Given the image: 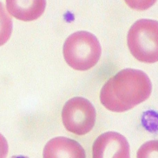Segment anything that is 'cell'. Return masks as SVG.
<instances>
[{"mask_svg":"<svg viewBox=\"0 0 158 158\" xmlns=\"http://www.w3.org/2000/svg\"><path fill=\"white\" fill-rule=\"evenodd\" d=\"M152 88L151 81L144 72L127 69L117 73L104 85L100 101L109 110L124 112L147 100Z\"/></svg>","mask_w":158,"mask_h":158,"instance_id":"cell-1","label":"cell"},{"mask_svg":"<svg viewBox=\"0 0 158 158\" xmlns=\"http://www.w3.org/2000/svg\"><path fill=\"white\" fill-rule=\"evenodd\" d=\"M101 53V46L96 37L87 31L75 32L64 44L65 60L76 70L84 71L93 67L98 62Z\"/></svg>","mask_w":158,"mask_h":158,"instance_id":"cell-2","label":"cell"},{"mask_svg":"<svg viewBox=\"0 0 158 158\" xmlns=\"http://www.w3.org/2000/svg\"><path fill=\"white\" fill-rule=\"evenodd\" d=\"M127 42L131 53L140 62L158 61V21L149 19L137 20L128 32Z\"/></svg>","mask_w":158,"mask_h":158,"instance_id":"cell-3","label":"cell"},{"mask_svg":"<svg viewBox=\"0 0 158 158\" xmlns=\"http://www.w3.org/2000/svg\"><path fill=\"white\" fill-rule=\"evenodd\" d=\"M96 116L93 105L82 97L69 99L62 111V119L66 129L77 135H84L92 130L95 123Z\"/></svg>","mask_w":158,"mask_h":158,"instance_id":"cell-4","label":"cell"},{"mask_svg":"<svg viewBox=\"0 0 158 158\" xmlns=\"http://www.w3.org/2000/svg\"><path fill=\"white\" fill-rule=\"evenodd\" d=\"M93 158H130L129 143L125 137L118 133H105L94 143Z\"/></svg>","mask_w":158,"mask_h":158,"instance_id":"cell-5","label":"cell"},{"mask_svg":"<svg viewBox=\"0 0 158 158\" xmlns=\"http://www.w3.org/2000/svg\"><path fill=\"white\" fill-rule=\"evenodd\" d=\"M44 158H85L82 147L77 141L65 137L53 138L43 151Z\"/></svg>","mask_w":158,"mask_h":158,"instance_id":"cell-6","label":"cell"},{"mask_svg":"<svg viewBox=\"0 0 158 158\" xmlns=\"http://www.w3.org/2000/svg\"><path fill=\"white\" fill-rule=\"evenodd\" d=\"M45 1H6V7L10 15L19 20L31 21L40 17L44 11Z\"/></svg>","mask_w":158,"mask_h":158,"instance_id":"cell-7","label":"cell"},{"mask_svg":"<svg viewBox=\"0 0 158 158\" xmlns=\"http://www.w3.org/2000/svg\"><path fill=\"white\" fill-rule=\"evenodd\" d=\"M13 21L3 5L0 2V46L4 44L11 37Z\"/></svg>","mask_w":158,"mask_h":158,"instance_id":"cell-8","label":"cell"},{"mask_svg":"<svg viewBox=\"0 0 158 158\" xmlns=\"http://www.w3.org/2000/svg\"><path fill=\"white\" fill-rule=\"evenodd\" d=\"M137 158H158V140H152L141 146Z\"/></svg>","mask_w":158,"mask_h":158,"instance_id":"cell-9","label":"cell"},{"mask_svg":"<svg viewBox=\"0 0 158 158\" xmlns=\"http://www.w3.org/2000/svg\"><path fill=\"white\" fill-rule=\"evenodd\" d=\"M8 152V143L5 137L0 133V158H6Z\"/></svg>","mask_w":158,"mask_h":158,"instance_id":"cell-10","label":"cell"},{"mask_svg":"<svg viewBox=\"0 0 158 158\" xmlns=\"http://www.w3.org/2000/svg\"><path fill=\"white\" fill-rule=\"evenodd\" d=\"M10 158H29L27 156H21V155H19V156H12V157Z\"/></svg>","mask_w":158,"mask_h":158,"instance_id":"cell-11","label":"cell"}]
</instances>
